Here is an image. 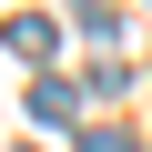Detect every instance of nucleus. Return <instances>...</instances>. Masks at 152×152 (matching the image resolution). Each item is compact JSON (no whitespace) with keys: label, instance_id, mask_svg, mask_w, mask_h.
<instances>
[{"label":"nucleus","instance_id":"obj_1","mask_svg":"<svg viewBox=\"0 0 152 152\" xmlns=\"http://www.w3.org/2000/svg\"><path fill=\"white\" fill-rule=\"evenodd\" d=\"M51 41H61V31H51L41 10H20L10 31H0V51H20V61H51Z\"/></svg>","mask_w":152,"mask_h":152},{"label":"nucleus","instance_id":"obj_2","mask_svg":"<svg viewBox=\"0 0 152 152\" xmlns=\"http://www.w3.org/2000/svg\"><path fill=\"white\" fill-rule=\"evenodd\" d=\"M31 112L41 122H71V81H31Z\"/></svg>","mask_w":152,"mask_h":152},{"label":"nucleus","instance_id":"obj_3","mask_svg":"<svg viewBox=\"0 0 152 152\" xmlns=\"http://www.w3.org/2000/svg\"><path fill=\"white\" fill-rule=\"evenodd\" d=\"M81 152H132V142H122V132H81Z\"/></svg>","mask_w":152,"mask_h":152}]
</instances>
